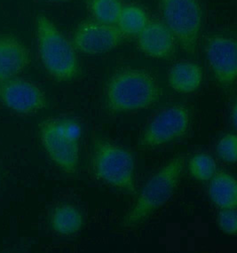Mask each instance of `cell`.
<instances>
[{"label":"cell","mask_w":237,"mask_h":253,"mask_svg":"<svg viewBox=\"0 0 237 253\" xmlns=\"http://www.w3.org/2000/svg\"><path fill=\"white\" fill-rule=\"evenodd\" d=\"M236 114H237V110H236V105H235L233 109V122L234 124H235V126H236V122H237V121H236V120H237V119H236Z\"/></svg>","instance_id":"cell-21"},{"label":"cell","mask_w":237,"mask_h":253,"mask_svg":"<svg viewBox=\"0 0 237 253\" xmlns=\"http://www.w3.org/2000/svg\"><path fill=\"white\" fill-rule=\"evenodd\" d=\"M48 1H53V2H67V1H71V0H48Z\"/></svg>","instance_id":"cell-22"},{"label":"cell","mask_w":237,"mask_h":253,"mask_svg":"<svg viewBox=\"0 0 237 253\" xmlns=\"http://www.w3.org/2000/svg\"><path fill=\"white\" fill-rule=\"evenodd\" d=\"M190 125V112L184 105H173L155 117L141 134L140 144L158 147L179 140L186 134Z\"/></svg>","instance_id":"cell-7"},{"label":"cell","mask_w":237,"mask_h":253,"mask_svg":"<svg viewBox=\"0 0 237 253\" xmlns=\"http://www.w3.org/2000/svg\"><path fill=\"white\" fill-rule=\"evenodd\" d=\"M219 226L229 236H236L237 230V210L221 209L219 214Z\"/></svg>","instance_id":"cell-20"},{"label":"cell","mask_w":237,"mask_h":253,"mask_svg":"<svg viewBox=\"0 0 237 253\" xmlns=\"http://www.w3.org/2000/svg\"><path fill=\"white\" fill-rule=\"evenodd\" d=\"M161 97L157 80L148 71L124 69L110 79L106 88V107L123 113L150 109Z\"/></svg>","instance_id":"cell-1"},{"label":"cell","mask_w":237,"mask_h":253,"mask_svg":"<svg viewBox=\"0 0 237 253\" xmlns=\"http://www.w3.org/2000/svg\"><path fill=\"white\" fill-rule=\"evenodd\" d=\"M123 6L121 0H87L94 21L108 25H117Z\"/></svg>","instance_id":"cell-17"},{"label":"cell","mask_w":237,"mask_h":253,"mask_svg":"<svg viewBox=\"0 0 237 253\" xmlns=\"http://www.w3.org/2000/svg\"><path fill=\"white\" fill-rule=\"evenodd\" d=\"M163 23L188 53L198 48L202 11L197 0H161Z\"/></svg>","instance_id":"cell-6"},{"label":"cell","mask_w":237,"mask_h":253,"mask_svg":"<svg viewBox=\"0 0 237 253\" xmlns=\"http://www.w3.org/2000/svg\"><path fill=\"white\" fill-rule=\"evenodd\" d=\"M92 169L97 179L128 193H134V160L127 149L110 141L93 145Z\"/></svg>","instance_id":"cell-5"},{"label":"cell","mask_w":237,"mask_h":253,"mask_svg":"<svg viewBox=\"0 0 237 253\" xmlns=\"http://www.w3.org/2000/svg\"><path fill=\"white\" fill-rule=\"evenodd\" d=\"M53 230L62 236L75 235L81 229L83 218L79 210L72 205H62L53 211L51 217Z\"/></svg>","instance_id":"cell-15"},{"label":"cell","mask_w":237,"mask_h":253,"mask_svg":"<svg viewBox=\"0 0 237 253\" xmlns=\"http://www.w3.org/2000/svg\"><path fill=\"white\" fill-rule=\"evenodd\" d=\"M31 62V55L21 40L0 36V83L21 74Z\"/></svg>","instance_id":"cell-12"},{"label":"cell","mask_w":237,"mask_h":253,"mask_svg":"<svg viewBox=\"0 0 237 253\" xmlns=\"http://www.w3.org/2000/svg\"><path fill=\"white\" fill-rule=\"evenodd\" d=\"M0 101L19 114L35 113L46 106L44 92L37 84L17 77L0 83Z\"/></svg>","instance_id":"cell-9"},{"label":"cell","mask_w":237,"mask_h":253,"mask_svg":"<svg viewBox=\"0 0 237 253\" xmlns=\"http://www.w3.org/2000/svg\"><path fill=\"white\" fill-rule=\"evenodd\" d=\"M175 38L163 22H149L137 36V44L141 52L157 59H167L175 48Z\"/></svg>","instance_id":"cell-11"},{"label":"cell","mask_w":237,"mask_h":253,"mask_svg":"<svg viewBox=\"0 0 237 253\" xmlns=\"http://www.w3.org/2000/svg\"><path fill=\"white\" fill-rule=\"evenodd\" d=\"M37 42L44 69L59 81H71L79 74V61L73 44L44 15L37 19Z\"/></svg>","instance_id":"cell-2"},{"label":"cell","mask_w":237,"mask_h":253,"mask_svg":"<svg viewBox=\"0 0 237 253\" xmlns=\"http://www.w3.org/2000/svg\"><path fill=\"white\" fill-rule=\"evenodd\" d=\"M209 195L220 209H235L237 205V181L232 175L219 172L211 178Z\"/></svg>","instance_id":"cell-14"},{"label":"cell","mask_w":237,"mask_h":253,"mask_svg":"<svg viewBox=\"0 0 237 253\" xmlns=\"http://www.w3.org/2000/svg\"><path fill=\"white\" fill-rule=\"evenodd\" d=\"M202 82V70L192 61H179L169 70L168 83L175 92L191 93L200 87Z\"/></svg>","instance_id":"cell-13"},{"label":"cell","mask_w":237,"mask_h":253,"mask_svg":"<svg viewBox=\"0 0 237 253\" xmlns=\"http://www.w3.org/2000/svg\"><path fill=\"white\" fill-rule=\"evenodd\" d=\"M237 138L236 134L229 133L225 135L217 145L218 156L223 161L229 164L237 162Z\"/></svg>","instance_id":"cell-19"},{"label":"cell","mask_w":237,"mask_h":253,"mask_svg":"<svg viewBox=\"0 0 237 253\" xmlns=\"http://www.w3.org/2000/svg\"><path fill=\"white\" fill-rule=\"evenodd\" d=\"M124 35L117 25L84 22L79 24L73 37L76 50L85 54H101L121 44Z\"/></svg>","instance_id":"cell-8"},{"label":"cell","mask_w":237,"mask_h":253,"mask_svg":"<svg viewBox=\"0 0 237 253\" xmlns=\"http://www.w3.org/2000/svg\"><path fill=\"white\" fill-rule=\"evenodd\" d=\"M149 22L143 9L134 4H126L122 8L117 26L124 36H138Z\"/></svg>","instance_id":"cell-16"},{"label":"cell","mask_w":237,"mask_h":253,"mask_svg":"<svg viewBox=\"0 0 237 253\" xmlns=\"http://www.w3.org/2000/svg\"><path fill=\"white\" fill-rule=\"evenodd\" d=\"M207 60L216 80L222 85H232L237 79V41L221 36L208 40Z\"/></svg>","instance_id":"cell-10"},{"label":"cell","mask_w":237,"mask_h":253,"mask_svg":"<svg viewBox=\"0 0 237 253\" xmlns=\"http://www.w3.org/2000/svg\"><path fill=\"white\" fill-rule=\"evenodd\" d=\"M189 170L194 179L209 180L216 173L215 161L210 155L198 154L189 161Z\"/></svg>","instance_id":"cell-18"},{"label":"cell","mask_w":237,"mask_h":253,"mask_svg":"<svg viewBox=\"0 0 237 253\" xmlns=\"http://www.w3.org/2000/svg\"><path fill=\"white\" fill-rule=\"evenodd\" d=\"M79 134L78 123L69 118H49L40 126V137L53 163L68 173L79 166Z\"/></svg>","instance_id":"cell-4"},{"label":"cell","mask_w":237,"mask_h":253,"mask_svg":"<svg viewBox=\"0 0 237 253\" xmlns=\"http://www.w3.org/2000/svg\"><path fill=\"white\" fill-rule=\"evenodd\" d=\"M184 164L183 157H176L147 182L133 207L123 218L124 227L145 222L169 201L180 181Z\"/></svg>","instance_id":"cell-3"}]
</instances>
